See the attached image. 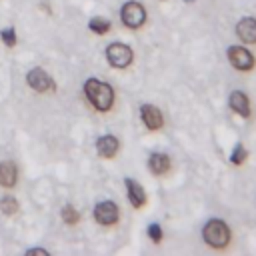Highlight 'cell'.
Masks as SVG:
<instances>
[{"mask_svg":"<svg viewBox=\"0 0 256 256\" xmlns=\"http://www.w3.org/2000/svg\"><path fill=\"white\" fill-rule=\"evenodd\" d=\"M18 184V166L12 160L0 162V186L4 190H12Z\"/></svg>","mask_w":256,"mask_h":256,"instance_id":"4fadbf2b","label":"cell"},{"mask_svg":"<svg viewBox=\"0 0 256 256\" xmlns=\"http://www.w3.org/2000/svg\"><path fill=\"white\" fill-rule=\"evenodd\" d=\"M124 186H126V196H128V202L132 208L140 210L146 206L148 202V196H146V190L140 182H136L134 178H124Z\"/></svg>","mask_w":256,"mask_h":256,"instance_id":"9c48e42d","label":"cell"},{"mask_svg":"<svg viewBox=\"0 0 256 256\" xmlns=\"http://www.w3.org/2000/svg\"><path fill=\"white\" fill-rule=\"evenodd\" d=\"M0 210H2L4 216H14V214H18L20 204L12 194H6V196L0 198Z\"/></svg>","mask_w":256,"mask_h":256,"instance_id":"2e32d148","label":"cell"},{"mask_svg":"<svg viewBox=\"0 0 256 256\" xmlns=\"http://www.w3.org/2000/svg\"><path fill=\"white\" fill-rule=\"evenodd\" d=\"M202 238L212 250H226L232 242V232L224 220L210 218L202 228Z\"/></svg>","mask_w":256,"mask_h":256,"instance_id":"7a4b0ae2","label":"cell"},{"mask_svg":"<svg viewBox=\"0 0 256 256\" xmlns=\"http://www.w3.org/2000/svg\"><path fill=\"white\" fill-rule=\"evenodd\" d=\"M236 36H238L244 44L254 46V44H256V18L246 16V18L238 20V24H236Z\"/></svg>","mask_w":256,"mask_h":256,"instance_id":"8fae6325","label":"cell"},{"mask_svg":"<svg viewBox=\"0 0 256 256\" xmlns=\"http://www.w3.org/2000/svg\"><path fill=\"white\" fill-rule=\"evenodd\" d=\"M146 234H148V238L154 242V244H160L162 242V228H160V224H156V222H152V224H148V230H146Z\"/></svg>","mask_w":256,"mask_h":256,"instance_id":"ffe728a7","label":"cell"},{"mask_svg":"<svg viewBox=\"0 0 256 256\" xmlns=\"http://www.w3.org/2000/svg\"><path fill=\"white\" fill-rule=\"evenodd\" d=\"M88 28H90V32H94V34H98V36H104V34H110L112 24H110V20H106V18H102V16H94V18L88 22Z\"/></svg>","mask_w":256,"mask_h":256,"instance_id":"9a60e30c","label":"cell"},{"mask_svg":"<svg viewBox=\"0 0 256 256\" xmlns=\"http://www.w3.org/2000/svg\"><path fill=\"white\" fill-rule=\"evenodd\" d=\"M84 96L98 112H110L116 100V92L108 82H102L98 78H88L84 82Z\"/></svg>","mask_w":256,"mask_h":256,"instance_id":"6da1fadb","label":"cell"},{"mask_svg":"<svg viewBox=\"0 0 256 256\" xmlns=\"http://www.w3.org/2000/svg\"><path fill=\"white\" fill-rule=\"evenodd\" d=\"M94 220L100 226H114L120 220V208L114 200H102L94 206Z\"/></svg>","mask_w":256,"mask_h":256,"instance_id":"52a82bcc","label":"cell"},{"mask_svg":"<svg viewBox=\"0 0 256 256\" xmlns=\"http://www.w3.org/2000/svg\"><path fill=\"white\" fill-rule=\"evenodd\" d=\"M226 56H228V62L232 64V68L238 72H250L256 68L254 54L244 46H230L226 50Z\"/></svg>","mask_w":256,"mask_h":256,"instance_id":"5b68a950","label":"cell"},{"mask_svg":"<svg viewBox=\"0 0 256 256\" xmlns=\"http://www.w3.org/2000/svg\"><path fill=\"white\" fill-rule=\"evenodd\" d=\"M26 254H42V256H46L48 250H44V248H30V250H26Z\"/></svg>","mask_w":256,"mask_h":256,"instance_id":"44dd1931","label":"cell"},{"mask_svg":"<svg viewBox=\"0 0 256 256\" xmlns=\"http://www.w3.org/2000/svg\"><path fill=\"white\" fill-rule=\"evenodd\" d=\"M184 2H194V0H184Z\"/></svg>","mask_w":256,"mask_h":256,"instance_id":"7402d4cb","label":"cell"},{"mask_svg":"<svg viewBox=\"0 0 256 256\" xmlns=\"http://www.w3.org/2000/svg\"><path fill=\"white\" fill-rule=\"evenodd\" d=\"M96 152H98L100 158L112 160L120 152V140L114 134H104L96 140Z\"/></svg>","mask_w":256,"mask_h":256,"instance_id":"30bf717a","label":"cell"},{"mask_svg":"<svg viewBox=\"0 0 256 256\" xmlns=\"http://www.w3.org/2000/svg\"><path fill=\"white\" fill-rule=\"evenodd\" d=\"M148 168H150V172L154 176H164V174H168L172 170V160L164 152H154L148 158Z\"/></svg>","mask_w":256,"mask_h":256,"instance_id":"5bb4252c","label":"cell"},{"mask_svg":"<svg viewBox=\"0 0 256 256\" xmlns=\"http://www.w3.org/2000/svg\"><path fill=\"white\" fill-rule=\"evenodd\" d=\"M228 104L232 108V112H236L240 118H250L252 116V110H250V100L246 96V92L242 90H234L228 98Z\"/></svg>","mask_w":256,"mask_h":256,"instance_id":"7c38bea8","label":"cell"},{"mask_svg":"<svg viewBox=\"0 0 256 256\" xmlns=\"http://www.w3.org/2000/svg\"><path fill=\"white\" fill-rule=\"evenodd\" d=\"M246 160H248V150H246V146H244L242 142L234 144V148H232V152H230V162H232L234 166H242Z\"/></svg>","mask_w":256,"mask_h":256,"instance_id":"ac0fdd59","label":"cell"},{"mask_svg":"<svg viewBox=\"0 0 256 256\" xmlns=\"http://www.w3.org/2000/svg\"><path fill=\"white\" fill-rule=\"evenodd\" d=\"M140 120L150 132H158L164 126V116L158 106L154 104H142L140 106Z\"/></svg>","mask_w":256,"mask_h":256,"instance_id":"ba28073f","label":"cell"},{"mask_svg":"<svg viewBox=\"0 0 256 256\" xmlns=\"http://www.w3.org/2000/svg\"><path fill=\"white\" fill-rule=\"evenodd\" d=\"M0 38L4 42L6 48H14L16 46V30L10 26V28H2L0 30Z\"/></svg>","mask_w":256,"mask_h":256,"instance_id":"d6986e66","label":"cell"},{"mask_svg":"<svg viewBox=\"0 0 256 256\" xmlns=\"http://www.w3.org/2000/svg\"><path fill=\"white\" fill-rule=\"evenodd\" d=\"M106 60L112 68L116 70H124L132 64L134 60V52L128 44H122V42H112L110 46H106Z\"/></svg>","mask_w":256,"mask_h":256,"instance_id":"277c9868","label":"cell"},{"mask_svg":"<svg viewBox=\"0 0 256 256\" xmlns=\"http://www.w3.org/2000/svg\"><path fill=\"white\" fill-rule=\"evenodd\" d=\"M146 18H148V14H146L144 4H140L136 0H128L120 8V20L130 30H140L146 24Z\"/></svg>","mask_w":256,"mask_h":256,"instance_id":"3957f363","label":"cell"},{"mask_svg":"<svg viewBox=\"0 0 256 256\" xmlns=\"http://www.w3.org/2000/svg\"><path fill=\"white\" fill-rule=\"evenodd\" d=\"M60 218H62L64 224H68V226H76V224L80 222V212H78L72 204H64L62 210H60Z\"/></svg>","mask_w":256,"mask_h":256,"instance_id":"e0dca14e","label":"cell"},{"mask_svg":"<svg viewBox=\"0 0 256 256\" xmlns=\"http://www.w3.org/2000/svg\"><path fill=\"white\" fill-rule=\"evenodd\" d=\"M26 84H28L34 92H38V94L56 92V84H54L52 76H50L44 68H40V66L28 70V74H26Z\"/></svg>","mask_w":256,"mask_h":256,"instance_id":"8992f818","label":"cell"}]
</instances>
